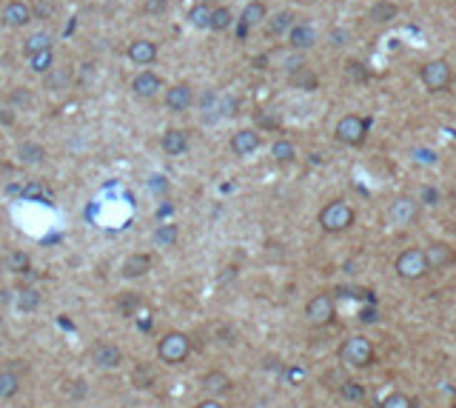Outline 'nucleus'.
Returning <instances> with one entry per match:
<instances>
[{
    "instance_id": "2eb2a0df",
    "label": "nucleus",
    "mask_w": 456,
    "mask_h": 408,
    "mask_svg": "<svg viewBox=\"0 0 456 408\" xmlns=\"http://www.w3.org/2000/svg\"><path fill=\"white\" fill-rule=\"evenodd\" d=\"M202 391H208V394H228L232 391V377H228L225 371H208L205 377H202Z\"/></svg>"
},
{
    "instance_id": "4be33fe9",
    "label": "nucleus",
    "mask_w": 456,
    "mask_h": 408,
    "mask_svg": "<svg viewBox=\"0 0 456 408\" xmlns=\"http://www.w3.org/2000/svg\"><path fill=\"white\" fill-rule=\"evenodd\" d=\"M18 157H21V163L35 166V163H40V160L46 157V149H43V146H38V143H21Z\"/></svg>"
},
{
    "instance_id": "58836bf2",
    "label": "nucleus",
    "mask_w": 456,
    "mask_h": 408,
    "mask_svg": "<svg viewBox=\"0 0 456 408\" xmlns=\"http://www.w3.org/2000/svg\"><path fill=\"white\" fill-rule=\"evenodd\" d=\"M197 408H225L219 399H202V402H197Z\"/></svg>"
},
{
    "instance_id": "1a4fd4ad",
    "label": "nucleus",
    "mask_w": 456,
    "mask_h": 408,
    "mask_svg": "<svg viewBox=\"0 0 456 408\" xmlns=\"http://www.w3.org/2000/svg\"><path fill=\"white\" fill-rule=\"evenodd\" d=\"M92 363L97 368H117L123 363V351L114 343H97L92 348Z\"/></svg>"
},
{
    "instance_id": "c756f323",
    "label": "nucleus",
    "mask_w": 456,
    "mask_h": 408,
    "mask_svg": "<svg viewBox=\"0 0 456 408\" xmlns=\"http://www.w3.org/2000/svg\"><path fill=\"white\" fill-rule=\"evenodd\" d=\"M228 26H232V12H228V9H211V23H208V29L225 32Z\"/></svg>"
},
{
    "instance_id": "f8f14e48",
    "label": "nucleus",
    "mask_w": 456,
    "mask_h": 408,
    "mask_svg": "<svg viewBox=\"0 0 456 408\" xmlns=\"http://www.w3.org/2000/svg\"><path fill=\"white\" fill-rule=\"evenodd\" d=\"M151 272V257L148 254H129L123 260V277L126 280H137V277H146Z\"/></svg>"
},
{
    "instance_id": "412c9836",
    "label": "nucleus",
    "mask_w": 456,
    "mask_h": 408,
    "mask_svg": "<svg viewBox=\"0 0 456 408\" xmlns=\"http://www.w3.org/2000/svg\"><path fill=\"white\" fill-rule=\"evenodd\" d=\"M263 21H266V6H263V4H257V0H251V4L243 9L240 23H243V26H249V29H254V26H260Z\"/></svg>"
},
{
    "instance_id": "0eeeda50",
    "label": "nucleus",
    "mask_w": 456,
    "mask_h": 408,
    "mask_svg": "<svg viewBox=\"0 0 456 408\" xmlns=\"http://www.w3.org/2000/svg\"><path fill=\"white\" fill-rule=\"evenodd\" d=\"M419 77H422V83L430 89V92H445L447 86H450V66L445 63V60H430V63H425L422 66V72H419Z\"/></svg>"
},
{
    "instance_id": "a19ab883",
    "label": "nucleus",
    "mask_w": 456,
    "mask_h": 408,
    "mask_svg": "<svg viewBox=\"0 0 456 408\" xmlns=\"http://www.w3.org/2000/svg\"><path fill=\"white\" fill-rule=\"evenodd\" d=\"M411 408H419V399H411Z\"/></svg>"
},
{
    "instance_id": "a878e982",
    "label": "nucleus",
    "mask_w": 456,
    "mask_h": 408,
    "mask_svg": "<svg viewBox=\"0 0 456 408\" xmlns=\"http://www.w3.org/2000/svg\"><path fill=\"white\" fill-rule=\"evenodd\" d=\"M271 157H274L277 163H291V160L297 157V149H294V143H288V140H277V143L271 146Z\"/></svg>"
},
{
    "instance_id": "f3484780",
    "label": "nucleus",
    "mask_w": 456,
    "mask_h": 408,
    "mask_svg": "<svg viewBox=\"0 0 456 408\" xmlns=\"http://www.w3.org/2000/svg\"><path fill=\"white\" fill-rule=\"evenodd\" d=\"M32 21V12L26 4H21V0H15V4H9L4 9V23L6 26H26Z\"/></svg>"
},
{
    "instance_id": "6e6552de",
    "label": "nucleus",
    "mask_w": 456,
    "mask_h": 408,
    "mask_svg": "<svg viewBox=\"0 0 456 408\" xmlns=\"http://www.w3.org/2000/svg\"><path fill=\"white\" fill-rule=\"evenodd\" d=\"M416 212H419V206H416V200H411V197H396L393 203H391V209H388V220L393 223V226H411L413 220H416Z\"/></svg>"
},
{
    "instance_id": "4468645a",
    "label": "nucleus",
    "mask_w": 456,
    "mask_h": 408,
    "mask_svg": "<svg viewBox=\"0 0 456 408\" xmlns=\"http://www.w3.org/2000/svg\"><path fill=\"white\" fill-rule=\"evenodd\" d=\"M131 89H134L137 97H154V95L163 89V80H160L157 75H151V72H140V75L134 77Z\"/></svg>"
},
{
    "instance_id": "4c0bfd02",
    "label": "nucleus",
    "mask_w": 456,
    "mask_h": 408,
    "mask_svg": "<svg viewBox=\"0 0 456 408\" xmlns=\"http://www.w3.org/2000/svg\"><path fill=\"white\" fill-rule=\"evenodd\" d=\"M148 188H151V191H165V180H163V177H151V180H148Z\"/></svg>"
},
{
    "instance_id": "9d476101",
    "label": "nucleus",
    "mask_w": 456,
    "mask_h": 408,
    "mask_svg": "<svg viewBox=\"0 0 456 408\" xmlns=\"http://www.w3.org/2000/svg\"><path fill=\"white\" fill-rule=\"evenodd\" d=\"M425 260H428V269H447L456 263V252L447 243H430L425 249Z\"/></svg>"
},
{
    "instance_id": "cd10ccee",
    "label": "nucleus",
    "mask_w": 456,
    "mask_h": 408,
    "mask_svg": "<svg viewBox=\"0 0 456 408\" xmlns=\"http://www.w3.org/2000/svg\"><path fill=\"white\" fill-rule=\"evenodd\" d=\"M340 394H342V399L357 402V399H365V385L357 382V380H345V382L340 385Z\"/></svg>"
},
{
    "instance_id": "aec40b11",
    "label": "nucleus",
    "mask_w": 456,
    "mask_h": 408,
    "mask_svg": "<svg viewBox=\"0 0 456 408\" xmlns=\"http://www.w3.org/2000/svg\"><path fill=\"white\" fill-rule=\"evenodd\" d=\"M177 237H180V232H177V226L174 223H163V226H157L154 229V246H160V249H168V246H174L177 243Z\"/></svg>"
},
{
    "instance_id": "bb28decb",
    "label": "nucleus",
    "mask_w": 456,
    "mask_h": 408,
    "mask_svg": "<svg viewBox=\"0 0 456 408\" xmlns=\"http://www.w3.org/2000/svg\"><path fill=\"white\" fill-rule=\"evenodd\" d=\"M26 55L32 58V55H38V52H49L52 49V38L46 35V32H40V35H32L29 41H26Z\"/></svg>"
},
{
    "instance_id": "393cba45",
    "label": "nucleus",
    "mask_w": 456,
    "mask_h": 408,
    "mask_svg": "<svg viewBox=\"0 0 456 408\" xmlns=\"http://www.w3.org/2000/svg\"><path fill=\"white\" fill-rule=\"evenodd\" d=\"M188 23H191L194 29H208V23H211V9H208L205 4H197V6L188 12Z\"/></svg>"
},
{
    "instance_id": "39448f33",
    "label": "nucleus",
    "mask_w": 456,
    "mask_h": 408,
    "mask_svg": "<svg viewBox=\"0 0 456 408\" xmlns=\"http://www.w3.org/2000/svg\"><path fill=\"white\" fill-rule=\"evenodd\" d=\"M368 137V120L357 117V114H345L337 123V140L345 146H362Z\"/></svg>"
},
{
    "instance_id": "6ab92c4d",
    "label": "nucleus",
    "mask_w": 456,
    "mask_h": 408,
    "mask_svg": "<svg viewBox=\"0 0 456 408\" xmlns=\"http://www.w3.org/2000/svg\"><path fill=\"white\" fill-rule=\"evenodd\" d=\"M288 41H291L294 49H308V46L317 43V32H314L311 26H303V23H300V26H291Z\"/></svg>"
},
{
    "instance_id": "c9c22d12",
    "label": "nucleus",
    "mask_w": 456,
    "mask_h": 408,
    "mask_svg": "<svg viewBox=\"0 0 456 408\" xmlns=\"http://www.w3.org/2000/svg\"><path fill=\"white\" fill-rule=\"evenodd\" d=\"M146 12H148V15L165 12V0H146Z\"/></svg>"
},
{
    "instance_id": "72a5a7b5",
    "label": "nucleus",
    "mask_w": 456,
    "mask_h": 408,
    "mask_svg": "<svg viewBox=\"0 0 456 408\" xmlns=\"http://www.w3.org/2000/svg\"><path fill=\"white\" fill-rule=\"evenodd\" d=\"M291 83H297V86H303V89H314V86H317V77H314L308 69H300V66H297V72L291 75Z\"/></svg>"
},
{
    "instance_id": "b1692460",
    "label": "nucleus",
    "mask_w": 456,
    "mask_h": 408,
    "mask_svg": "<svg viewBox=\"0 0 456 408\" xmlns=\"http://www.w3.org/2000/svg\"><path fill=\"white\" fill-rule=\"evenodd\" d=\"M18 388H21V380H18L15 371H0V399L15 397Z\"/></svg>"
},
{
    "instance_id": "ea45409f",
    "label": "nucleus",
    "mask_w": 456,
    "mask_h": 408,
    "mask_svg": "<svg viewBox=\"0 0 456 408\" xmlns=\"http://www.w3.org/2000/svg\"><path fill=\"white\" fill-rule=\"evenodd\" d=\"M331 41H334V46H342V43H345V32H334Z\"/></svg>"
},
{
    "instance_id": "7ed1b4c3",
    "label": "nucleus",
    "mask_w": 456,
    "mask_h": 408,
    "mask_svg": "<svg viewBox=\"0 0 456 408\" xmlns=\"http://www.w3.org/2000/svg\"><path fill=\"white\" fill-rule=\"evenodd\" d=\"M393 269H396L399 280H408V283H413V280H422V277L430 272L422 249H405V252L396 257Z\"/></svg>"
},
{
    "instance_id": "423d86ee",
    "label": "nucleus",
    "mask_w": 456,
    "mask_h": 408,
    "mask_svg": "<svg viewBox=\"0 0 456 408\" xmlns=\"http://www.w3.org/2000/svg\"><path fill=\"white\" fill-rule=\"evenodd\" d=\"M305 317L311 326H331L334 317H337V306H334V297L331 294H317L308 300L305 306Z\"/></svg>"
},
{
    "instance_id": "5701e85b",
    "label": "nucleus",
    "mask_w": 456,
    "mask_h": 408,
    "mask_svg": "<svg viewBox=\"0 0 456 408\" xmlns=\"http://www.w3.org/2000/svg\"><path fill=\"white\" fill-rule=\"evenodd\" d=\"M15 306H18L21 311H35V308L40 306V291H38V289H21V291L15 294Z\"/></svg>"
},
{
    "instance_id": "c85d7f7f",
    "label": "nucleus",
    "mask_w": 456,
    "mask_h": 408,
    "mask_svg": "<svg viewBox=\"0 0 456 408\" xmlns=\"http://www.w3.org/2000/svg\"><path fill=\"white\" fill-rule=\"evenodd\" d=\"M393 15H396V6L388 4V0H379V4L371 9V21H374V23H388Z\"/></svg>"
},
{
    "instance_id": "79ce46f5",
    "label": "nucleus",
    "mask_w": 456,
    "mask_h": 408,
    "mask_svg": "<svg viewBox=\"0 0 456 408\" xmlns=\"http://www.w3.org/2000/svg\"><path fill=\"white\" fill-rule=\"evenodd\" d=\"M0 328H4V317H0Z\"/></svg>"
},
{
    "instance_id": "ddd939ff",
    "label": "nucleus",
    "mask_w": 456,
    "mask_h": 408,
    "mask_svg": "<svg viewBox=\"0 0 456 408\" xmlns=\"http://www.w3.org/2000/svg\"><path fill=\"white\" fill-rule=\"evenodd\" d=\"M191 103H194V92H191V86H185V83L168 89V95H165V106H168L171 112H185Z\"/></svg>"
},
{
    "instance_id": "473e14b6",
    "label": "nucleus",
    "mask_w": 456,
    "mask_h": 408,
    "mask_svg": "<svg viewBox=\"0 0 456 408\" xmlns=\"http://www.w3.org/2000/svg\"><path fill=\"white\" fill-rule=\"evenodd\" d=\"M379 408H411V397H408V394H402V391L388 394V397L382 399V405H379Z\"/></svg>"
},
{
    "instance_id": "20e7f679",
    "label": "nucleus",
    "mask_w": 456,
    "mask_h": 408,
    "mask_svg": "<svg viewBox=\"0 0 456 408\" xmlns=\"http://www.w3.org/2000/svg\"><path fill=\"white\" fill-rule=\"evenodd\" d=\"M157 354H160V360L168 363V365L183 363V360L191 354V340H188V334H183V331H168V334L160 340Z\"/></svg>"
},
{
    "instance_id": "f704fd0d",
    "label": "nucleus",
    "mask_w": 456,
    "mask_h": 408,
    "mask_svg": "<svg viewBox=\"0 0 456 408\" xmlns=\"http://www.w3.org/2000/svg\"><path fill=\"white\" fill-rule=\"evenodd\" d=\"M6 266H9L12 272H29V260H26V254H12V257L6 260Z\"/></svg>"
},
{
    "instance_id": "e433bc0d",
    "label": "nucleus",
    "mask_w": 456,
    "mask_h": 408,
    "mask_svg": "<svg viewBox=\"0 0 456 408\" xmlns=\"http://www.w3.org/2000/svg\"><path fill=\"white\" fill-rule=\"evenodd\" d=\"M348 72H351L357 80H365V77H368V72L362 69V63H348Z\"/></svg>"
},
{
    "instance_id": "37998d69",
    "label": "nucleus",
    "mask_w": 456,
    "mask_h": 408,
    "mask_svg": "<svg viewBox=\"0 0 456 408\" xmlns=\"http://www.w3.org/2000/svg\"><path fill=\"white\" fill-rule=\"evenodd\" d=\"M453 408H456V399H453Z\"/></svg>"
},
{
    "instance_id": "dca6fc26",
    "label": "nucleus",
    "mask_w": 456,
    "mask_h": 408,
    "mask_svg": "<svg viewBox=\"0 0 456 408\" xmlns=\"http://www.w3.org/2000/svg\"><path fill=\"white\" fill-rule=\"evenodd\" d=\"M185 149H188V134H185L183 129H171V131L163 134V151H165V154L177 157V154H183Z\"/></svg>"
},
{
    "instance_id": "a211bd4d",
    "label": "nucleus",
    "mask_w": 456,
    "mask_h": 408,
    "mask_svg": "<svg viewBox=\"0 0 456 408\" xmlns=\"http://www.w3.org/2000/svg\"><path fill=\"white\" fill-rule=\"evenodd\" d=\"M129 58H131L134 63H140V66H148V63L157 58V46H154L151 41H134V43L129 46Z\"/></svg>"
},
{
    "instance_id": "f03ea898",
    "label": "nucleus",
    "mask_w": 456,
    "mask_h": 408,
    "mask_svg": "<svg viewBox=\"0 0 456 408\" xmlns=\"http://www.w3.org/2000/svg\"><path fill=\"white\" fill-rule=\"evenodd\" d=\"M320 226L328 235H340V232L354 226V209L342 200H331L328 206L320 212Z\"/></svg>"
},
{
    "instance_id": "9b49d317",
    "label": "nucleus",
    "mask_w": 456,
    "mask_h": 408,
    "mask_svg": "<svg viewBox=\"0 0 456 408\" xmlns=\"http://www.w3.org/2000/svg\"><path fill=\"white\" fill-rule=\"evenodd\" d=\"M260 149V134L254 131V129H240L234 137H232V151L237 154V157H249V154H254Z\"/></svg>"
},
{
    "instance_id": "7c9ffc66",
    "label": "nucleus",
    "mask_w": 456,
    "mask_h": 408,
    "mask_svg": "<svg viewBox=\"0 0 456 408\" xmlns=\"http://www.w3.org/2000/svg\"><path fill=\"white\" fill-rule=\"evenodd\" d=\"M294 26V15L291 12H280V15H274V21L268 23V32L271 35H283V32H288Z\"/></svg>"
},
{
    "instance_id": "2f4dec72",
    "label": "nucleus",
    "mask_w": 456,
    "mask_h": 408,
    "mask_svg": "<svg viewBox=\"0 0 456 408\" xmlns=\"http://www.w3.org/2000/svg\"><path fill=\"white\" fill-rule=\"evenodd\" d=\"M52 63H55L52 49H49V52H38V55H32V58H29L32 72H49V69H52Z\"/></svg>"
},
{
    "instance_id": "f257e3e1",
    "label": "nucleus",
    "mask_w": 456,
    "mask_h": 408,
    "mask_svg": "<svg viewBox=\"0 0 456 408\" xmlns=\"http://www.w3.org/2000/svg\"><path fill=\"white\" fill-rule=\"evenodd\" d=\"M340 360L351 368H368L374 365V343L362 334H354L340 345Z\"/></svg>"
}]
</instances>
